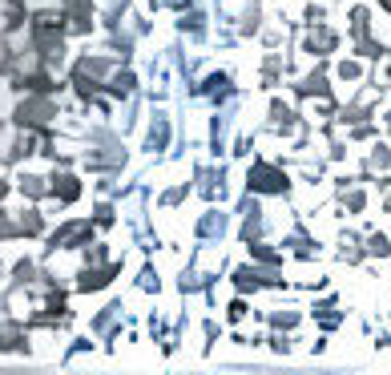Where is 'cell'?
<instances>
[{
  "mask_svg": "<svg viewBox=\"0 0 391 375\" xmlns=\"http://www.w3.org/2000/svg\"><path fill=\"white\" fill-rule=\"evenodd\" d=\"M61 33H65V21H57L53 12H41V17L33 21V45L41 48L45 57H53V53L61 48Z\"/></svg>",
  "mask_w": 391,
  "mask_h": 375,
  "instance_id": "6da1fadb",
  "label": "cell"
},
{
  "mask_svg": "<svg viewBox=\"0 0 391 375\" xmlns=\"http://www.w3.org/2000/svg\"><path fill=\"white\" fill-rule=\"evenodd\" d=\"M48 118H53V101H45V97H33V101H24L21 109H17L21 125H45Z\"/></svg>",
  "mask_w": 391,
  "mask_h": 375,
  "instance_id": "7a4b0ae2",
  "label": "cell"
},
{
  "mask_svg": "<svg viewBox=\"0 0 391 375\" xmlns=\"http://www.w3.org/2000/svg\"><path fill=\"white\" fill-rule=\"evenodd\" d=\"M251 186L262 190V194H278V190H287V178H282L278 170H271V165H254L251 170Z\"/></svg>",
  "mask_w": 391,
  "mask_h": 375,
  "instance_id": "3957f363",
  "label": "cell"
},
{
  "mask_svg": "<svg viewBox=\"0 0 391 375\" xmlns=\"http://www.w3.org/2000/svg\"><path fill=\"white\" fill-rule=\"evenodd\" d=\"M85 238H89V222H69L61 235L53 238V246L61 250V246H77V242H85Z\"/></svg>",
  "mask_w": 391,
  "mask_h": 375,
  "instance_id": "277c9868",
  "label": "cell"
},
{
  "mask_svg": "<svg viewBox=\"0 0 391 375\" xmlns=\"http://www.w3.org/2000/svg\"><path fill=\"white\" fill-rule=\"evenodd\" d=\"M53 194H57L61 202H77L81 186H77V178H73V174H57V178H53Z\"/></svg>",
  "mask_w": 391,
  "mask_h": 375,
  "instance_id": "5b68a950",
  "label": "cell"
},
{
  "mask_svg": "<svg viewBox=\"0 0 391 375\" xmlns=\"http://www.w3.org/2000/svg\"><path fill=\"white\" fill-rule=\"evenodd\" d=\"M65 8L73 12V28L85 33V28H89V17H93V4L89 0H65Z\"/></svg>",
  "mask_w": 391,
  "mask_h": 375,
  "instance_id": "8992f818",
  "label": "cell"
},
{
  "mask_svg": "<svg viewBox=\"0 0 391 375\" xmlns=\"http://www.w3.org/2000/svg\"><path fill=\"white\" fill-rule=\"evenodd\" d=\"M109 275H113V266H105V271H85V275H81V291L105 286V282H109Z\"/></svg>",
  "mask_w": 391,
  "mask_h": 375,
  "instance_id": "52a82bcc",
  "label": "cell"
},
{
  "mask_svg": "<svg viewBox=\"0 0 391 375\" xmlns=\"http://www.w3.org/2000/svg\"><path fill=\"white\" fill-rule=\"evenodd\" d=\"M41 230V214H24L21 226H17V235H37Z\"/></svg>",
  "mask_w": 391,
  "mask_h": 375,
  "instance_id": "ba28073f",
  "label": "cell"
},
{
  "mask_svg": "<svg viewBox=\"0 0 391 375\" xmlns=\"http://www.w3.org/2000/svg\"><path fill=\"white\" fill-rule=\"evenodd\" d=\"M21 190L28 198H41V194H45V182H41V178H21Z\"/></svg>",
  "mask_w": 391,
  "mask_h": 375,
  "instance_id": "9c48e42d",
  "label": "cell"
},
{
  "mask_svg": "<svg viewBox=\"0 0 391 375\" xmlns=\"http://www.w3.org/2000/svg\"><path fill=\"white\" fill-rule=\"evenodd\" d=\"M129 89H134V73H117V77H113V93L125 97Z\"/></svg>",
  "mask_w": 391,
  "mask_h": 375,
  "instance_id": "30bf717a",
  "label": "cell"
},
{
  "mask_svg": "<svg viewBox=\"0 0 391 375\" xmlns=\"http://www.w3.org/2000/svg\"><path fill=\"white\" fill-rule=\"evenodd\" d=\"M0 347H4V351H21L24 339L21 335H12V331H4V335H0Z\"/></svg>",
  "mask_w": 391,
  "mask_h": 375,
  "instance_id": "8fae6325",
  "label": "cell"
},
{
  "mask_svg": "<svg viewBox=\"0 0 391 375\" xmlns=\"http://www.w3.org/2000/svg\"><path fill=\"white\" fill-rule=\"evenodd\" d=\"M185 28H190V33H202V12H190V17H185Z\"/></svg>",
  "mask_w": 391,
  "mask_h": 375,
  "instance_id": "7c38bea8",
  "label": "cell"
},
{
  "mask_svg": "<svg viewBox=\"0 0 391 375\" xmlns=\"http://www.w3.org/2000/svg\"><path fill=\"white\" fill-rule=\"evenodd\" d=\"M12 235H17V226H12L8 218H0V238H12Z\"/></svg>",
  "mask_w": 391,
  "mask_h": 375,
  "instance_id": "4fadbf2b",
  "label": "cell"
},
{
  "mask_svg": "<svg viewBox=\"0 0 391 375\" xmlns=\"http://www.w3.org/2000/svg\"><path fill=\"white\" fill-rule=\"evenodd\" d=\"M0 198H4V182H0Z\"/></svg>",
  "mask_w": 391,
  "mask_h": 375,
  "instance_id": "5bb4252c",
  "label": "cell"
},
{
  "mask_svg": "<svg viewBox=\"0 0 391 375\" xmlns=\"http://www.w3.org/2000/svg\"><path fill=\"white\" fill-rule=\"evenodd\" d=\"M383 4H388V8H391V0H383Z\"/></svg>",
  "mask_w": 391,
  "mask_h": 375,
  "instance_id": "9a60e30c",
  "label": "cell"
}]
</instances>
